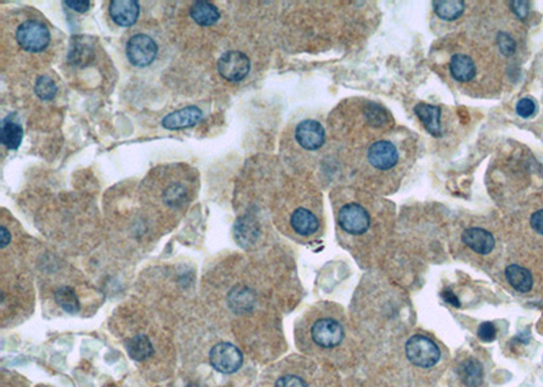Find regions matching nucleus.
I'll return each instance as SVG.
<instances>
[{
    "label": "nucleus",
    "instance_id": "1",
    "mask_svg": "<svg viewBox=\"0 0 543 387\" xmlns=\"http://www.w3.org/2000/svg\"><path fill=\"white\" fill-rule=\"evenodd\" d=\"M15 37L24 51L33 53L45 51L51 43L49 29L40 21L24 22L18 27Z\"/></svg>",
    "mask_w": 543,
    "mask_h": 387
},
{
    "label": "nucleus",
    "instance_id": "2",
    "mask_svg": "<svg viewBox=\"0 0 543 387\" xmlns=\"http://www.w3.org/2000/svg\"><path fill=\"white\" fill-rule=\"evenodd\" d=\"M406 356L417 367L431 368L439 363L440 349L428 337L413 335L406 342Z\"/></svg>",
    "mask_w": 543,
    "mask_h": 387
},
{
    "label": "nucleus",
    "instance_id": "3",
    "mask_svg": "<svg viewBox=\"0 0 543 387\" xmlns=\"http://www.w3.org/2000/svg\"><path fill=\"white\" fill-rule=\"evenodd\" d=\"M338 225L344 232L352 235H362L371 226L369 213L360 204H345L338 211Z\"/></svg>",
    "mask_w": 543,
    "mask_h": 387
},
{
    "label": "nucleus",
    "instance_id": "4",
    "mask_svg": "<svg viewBox=\"0 0 543 387\" xmlns=\"http://www.w3.org/2000/svg\"><path fill=\"white\" fill-rule=\"evenodd\" d=\"M158 54L155 41L146 34H136L130 37L127 44V57L132 66L143 68L153 64Z\"/></svg>",
    "mask_w": 543,
    "mask_h": 387
},
{
    "label": "nucleus",
    "instance_id": "5",
    "mask_svg": "<svg viewBox=\"0 0 543 387\" xmlns=\"http://www.w3.org/2000/svg\"><path fill=\"white\" fill-rule=\"evenodd\" d=\"M209 361L212 367L219 372L234 374L240 368L243 363V355L233 344L220 342L211 349Z\"/></svg>",
    "mask_w": 543,
    "mask_h": 387
},
{
    "label": "nucleus",
    "instance_id": "6",
    "mask_svg": "<svg viewBox=\"0 0 543 387\" xmlns=\"http://www.w3.org/2000/svg\"><path fill=\"white\" fill-rule=\"evenodd\" d=\"M217 71L229 82H240L250 73V59L242 52H226L217 61Z\"/></svg>",
    "mask_w": 543,
    "mask_h": 387
},
{
    "label": "nucleus",
    "instance_id": "7",
    "mask_svg": "<svg viewBox=\"0 0 543 387\" xmlns=\"http://www.w3.org/2000/svg\"><path fill=\"white\" fill-rule=\"evenodd\" d=\"M311 337L322 348H335L344 338V329L335 319L322 318L312 325Z\"/></svg>",
    "mask_w": 543,
    "mask_h": 387
},
{
    "label": "nucleus",
    "instance_id": "8",
    "mask_svg": "<svg viewBox=\"0 0 543 387\" xmlns=\"http://www.w3.org/2000/svg\"><path fill=\"white\" fill-rule=\"evenodd\" d=\"M367 158L369 165L378 170L392 169L399 159L397 147L388 140H378L372 143L368 149Z\"/></svg>",
    "mask_w": 543,
    "mask_h": 387
},
{
    "label": "nucleus",
    "instance_id": "9",
    "mask_svg": "<svg viewBox=\"0 0 543 387\" xmlns=\"http://www.w3.org/2000/svg\"><path fill=\"white\" fill-rule=\"evenodd\" d=\"M295 139L300 147L309 151L319 150L326 140L323 127L315 120H305L295 129Z\"/></svg>",
    "mask_w": 543,
    "mask_h": 387
},
{
    "label": "nucleus",
    "instance_id": "10",
    "mask_svg": "<svg viewBox=\"0 0 543 387\" xmlns=\"http://www.w3.org/2000/svg\"><path fill=\"white\" fill-rule=\"evenodd\" d=\"M203 117V112L197 106H186L167 114L162 120V127L166 129H183L194 127Z\"/></svg>",
    "mask_w": 543,
    "mask_h": 387
},
{
    "label": "nucleus",
    "instance_id": "11",
    "mask_svg": "<svg viewBox=\"0 0 543 387\" xmlns=\"http://www.w3.org/2000/svg\"><path fill=\"white\" fill-rule=\"evenodd\" d=\"M112 20L120 26L136 24L140 15V6L136 0H113L109 4Z\"/></svg>",
    "mask_w": 543,
    "mask_h": 387
},
{
    "label": "nucleus",
    "instance_id": "12",
    "mask_svg": "<svg viewBox=\"0 0 543 387\" xmlns=\"http://www.w3.org/2000/svg\"><path fill=\"white\" fill-rule=\"evenodd\" d=\"M289 225L293 232L300 236H311L319 230L318 216L305 206H299L291 213Z\"/></svg>",
    "mask_w": 543,
    "mask_h": 387
},
{
    "label": "nucleus",
    "instance_id": "13",
    "mask_svg": "<svg viewBox=\"0 0 543 387\" xmlns=\"http://www.w3.org/2000/svg\"><path fill=\"white\" fill-rule=\"evenodd\" d=\"M462 241L466 246H468L477 255L487 256L494 249V238L491 232L480 229L470 227L462 234Z\"/></svg>",
    "mask_w": 543,
    "mask_h": 387
},
{
    "label": "nucleus",
    "instance_id": "14",
    "mask_svg": "<svg viewBox=\"0 0 543 387\" xmlns=\"http://www.w3.org/2000/svg\"><path fill=\"white\" fill-rule=\"evenodd\" d=\"M450 73L457 82L468 83L477 75V66L468 54L457 53L450 60Z\"/></svg>",
    "mask_w": 543,
    "mask_h": 387
},
{
    "label": "nucleus",
    "instance_id": "15",
    "mask_svg": "<svg viewBox=\"0 0 543 387\" xmlns=\"http://www.w3.org/2000/svg\"><path fill=\"white\" fill-rule=\"evenodd\" d=\"M414 113L431 135H434L436 137L441 136V123H440L441 109H440V106L429 105V103H418L414 107Z\"/></svg>",
    "mask_w": 543,
    "mask_h": 387
},
{
    "label": "nucleus",
    "instance_id": "16",
    "mask_svg": "<svg viewBox=\"0 0 543 387\" xmlns=\"http://www.w3.org/2000/svg\"><path fill=\"white\" fill-rule=\"evenodd\" d=\"M190 17L200 26H212L220 20V13L212 3L196 1L190 7Z\"/></svg>",
    "mask_w": 543,
    "mask_h": 387
},
{
    "label": "nucleus",
    "instance_id": "17",
    "mask_svg": "<svg viewBox=\"0 0 543 387\" xmlns=\"http://www.w3.org/2000/svg\"><path fill=\"white\" fill-rule=\"evenodd\" d=\"M505 278L514 289L519 292H528L533 288L534 279L528 269L520 265H510L505 269Z\"/></svg>",
    "mask_w": 543,
    "mask_h": 387
},
{
    "label": "nucleus",
    "instance_id": "18",
    "mask_svg": "<svg viewBox=\"0 0 543 387\" xmlns=\"http://www.w3.org/2000/svg\"><path fill=\"white\" fill-rule=\"evenodd\" d=\"M459 377L467 387H480L484 381V368L475 359H467L459 365Z\"/></svg>",
    "mask_w": 543,
    "mask_h": 387
},
{
    "label": "nucleus",
    "instance_id": "19",
    "mask_svg": "<svg viewBox=\"0 0 543 387\" xmlns=\"http://www.w3.org/2000/svg\"><path fill=\"white\" fill-rule=\"evenodd\" d=\"M127 349L130 358L137 361H146L154 354L153 342L146 335H135L128 342Z\"/></svg>",
    "mask_w": 543,
    "mask_h": 387
},
{
    "label": "nucleus",
    "instance_id": "20",
    "mask_svg": "<svg viewBox=\"0 0 543 387\" xmlns=\"http://www.w3.org/2000/svg\"><path fill=\"white\" fill-rule=\"evenodd\" d=\"M22 137H24V130L20 124L11 120L3 121L0 139L4 147H7L8 150H17L22 143Z\"/></svg>",
    "mask_w": 543,
    "mask_h": 387
},
{
    "label": "nucleus",
    "instance_id": "21",
    "mask_svg": "<svg viewBox=\"0 0 543 387\" xmlns=\"http://www.w3.org/2000/svg\"><path fill=\"white\" fill-rule=\"evenodd\" d=\"M436 15L444 21H454L465 11V1L462 0H440L434 1Z\"/></svg>",
    "mask_w": 543,
    "mask_h": 387
},
{
    "label": "nucleus",
    "instance_id": "22",
    "mask_svg": "<svg viewBox=\"0 0 543 387\" xmlns=\"http://www.w3.org/2000/svg\"><path fill=\"white\" fill-rule=\"evenodd\" d=\"M54 301L56 303L64 310L67 312H78L79 311V301L78 296H77V292L71 288V287H63V288H59L56 292H54Z\"/></svg>",
    "mask_w": 543,
    "mask_h": 387
},
{
    "label": "nucleus",
    "instance_id": "23",
    "mask_svg": "<svg viewBox=\"0 0 543 387\" xmlns=\"http://www.w3.org/2000/svg\"><path fill=\"white\" fill-rule=\"evenodd\" d=\"M34 91L36 94L44 100V101H49L52 100L53 97L56 96V91H57V87H56V83L53 80L52 77H40L36 82V86H34Z\"/></svg>",
    "mask_w": 543,
    "mask_h": 387
},
{
    "label": "nucleus",
    "instance_id": "24",
    "mask_svg": "<svg viewBox=\"0 0 543 387\" xmlns=\"http://www.w3.org/2000/svg\"><path fill=\"white\" fill-rule=\"evenodd\" d=\"M497 45H498V50L505 56L514 54L515 50H517L515 40L508 33H504V31L498 33V36H497Z\"/></svg>",
    "mask_w": 543,
    "mask_h": 387
},
{
    "label": "nucleus",
    "instance_id": "25",
    "mask_svg": "<svg viewBox=\"0 0 543 387\" xmlns=\"http://www.w3.org/2000/svg\"><path fill=\"white\" fill-rule=\"evenodd\" d=\"M365 114H367L365 117H367L368 123H369L371 126H376V127L385 124V121H386V119H388V117L385 116L383 109L379 107L378 105H371V106L368 107V110H367Z\"/></svg>",
    "mask_w": 543,
    "mask_h": 387
},
{
    "label": "nucleus",
    "instance_id": "26",
    "mask_svg": "<svg viewBox=\"0 0 543 387\" xmlns=\"http://www.w3.org/2000/svg\"><path fill=\"white\" fill-rule=\"evenodd\" d=\"M537 112V105L531 100V98H523L520 100L517 105V113L523 117V119H528L531 117L534 113Z\"/></svg>",
    "mask_w": 543,
    "mask_h": 387
},
{
    "label": "nucleus",
    "instance_id": "27",
    "mask_svg": "<svg viewBox=\"0 0 543 387\" xmlns=\"http://www.w3.org/2000/svg\"><path fill=\"white\" fill-rule=\"evenodd\" d=\"M497 335V331H496V326L491 324V322H484L480 325L478 328V337L485 341V342H491L494 341Z\"/></svg>",
    "mask_w": 543,
    "mask_h": 387
},
{
    "label": "nucleus",
    "instance_id": "28",
    "mask_svg": "<svg viewBox=\"0 0 543 387\" xmlns=\"http://www.w3.org/2000/svg\"><path fill=\"white\" fill-rule=\"evenodd\" d=\"M275 387H309L307 384L296 375H285L277 379Z\"/></svg>",
    "mask_w": 543,
    "mask_h": 387
},
{
    "label": "nucleus",
    "instance_id": "29",
    "mask_svg": "<svg viewBox=\"0 0 543 387\" xmlns=\"http://www.w3.org/2000/svg\"><path fill=\"white\" fill-rule=\"evenodd\" d=\"M530 223H531V227L543 235V209L541 211H537L535 213H533L531 219H530Z\"/></svg>",
    "mask_w": 543,
    "mask_h": 387
},
{
    "label": "nucleus",
    "instance_id": "30",
    "mask_svg": "<svg viewBox=\"0 0 543 387\" xmlns=\"http://www.w3.org/2000/svg\"><path fill=\"white\" fill-rule=\"evenodd\" d=\"M511 6H512V11L517 14L519 18L523 20V18L527 17L528 10H530L527 1H512Z\"/></svg>",
    "mask_w": 543,
    "mask_h": 387
},
{
    "label": "nucleus",
    "instance_id": "31",
    "mask_svg": "<svg viewBox=\"0 0 543 387\" xmlns=\"http://www.w3.org/2000/svg\"><path fill=\"white\" fill-rule=\"evenodd\" d=\"M64 6L70 7L71 10L74 11H78V13H86L89 8H90V1H72V0H66L64 1Z\"/></svg>",
    "mask_w": 543,
    "mask_h": 387
},
{
    "label": "nucleus",
    "instance_id": "32",
    "mask_svg": "<svg viewBox=\"0 0 543 387\" xmlns=\"http://www.w3.org/2000/svg\"><path fill=\"white\" fill-rule=\"evenodd\" d=\"M441 298H443L445 302H448L450 305H452L454 308H459V306H461V303H459L457 295H455L451 289H444V291L441 292Z\"/></svg>",
    "mask_w": 543,
    "mask_h": 387
},
{
    "label": "nucleus",
    "instance_id": "33",
    "mask_svg": "<svg viewBox=\"0 0 543 387\" xmlns=\"http://www.w3.org/2000/svg\"><path fill=\"white\" fill-rule=\"evenodd\" d=\"M10 232H8V230L4 227V226H1V246L3 248H6L7 245H8V242H10Z\"/></svg>",
    "mask_w": 543,
    "mask_h": 387
}]
</instances>
